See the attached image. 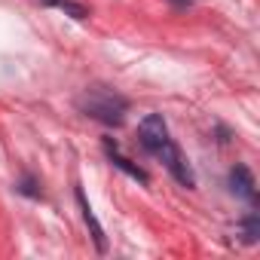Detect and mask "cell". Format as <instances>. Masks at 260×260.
Listing matches in <instances>:
<instances>
[{"label":"cell","instance_id":"52a82bcc","mask_svg":"<svg viewBox=\"0 0 260 260\" xmlns=\"http://www.w3.org/2000/svg\"><path fill=\"white\" fill-rule=\"evenodd\" d=\"M239 233H242V242H245V245H254V242L260 239V217H257V211H248V214L242 217Z\"/></svg>","mask_w":260,"mask_h":260},{"label":"cell","instance_id":"8992f818","mask_svg":"<svg viewBox=\"0 0 260 260\" xmlns=\"http://www.w3.org/2000/svg\"><path fill=\"white\" fill-rule=\"evenodd\" d=\"M40 4L49 7V10H58V13H64V16L77 19V22H86L92 16V10L86 4H80V0H40Z\"/></svg>","mask_w":260,"mask_h":260},{"label":"cell","instance_id":"3957f363","mask_svg":"<svg viewBox=\"0 0 260 260\" xmlns=\"http://www.w3.org/2000/svg\"><path fill=\"white\" fill-rule=\"evenodd\" d=\"M230 193L248 205H257V181L248 166H233L230 169Z\"/></svg>","mask_w":260,"mask_h":260},{"label":"cell","instance_id":"7a4b0ae2","mask_svg":"<svg viewBox=\"0 0 260 260\" xmlns=\"http://www.w3.org/2000/svg\"><path fill=\"white\" fill-rule=\"evenodd\" d=\"M77 107L89 116V119H95V122H101V125H122L125 122V113H128V98L125 95H119L116 89H110V86H89L80 98H77Z\"/></svg>","mask_w":260,"mask_h":260},{"label":"cell","instance_id":"9c48e42d","mask_svg":"<svg viewBox=\"0 0 260 260\" xmlns=\"http://www.w3.org/2000/svg\"><path fill=\"white\" fill-rule=\"evenodd\" d=\"M169 4L175 7V10H187V7H193L196 0H169Z\"/></svg>","mask_w":260,"mask_h":260},{"label":"cell","instance_id":"277c9868","mask_svg":"<svg viewBox=\"0 0 260 260\" xmlns=\"http://www.w3.org/2000/svg\"><path fill=\"white\" fill-rule=\"evenodd\" d=\"M104 156L110 159V166H113V169H119L122 175H128L132 181H138V184H144V187L150 184V175H147V172H144L141 166H135L132 159H128V156H122L113 138H104Z\"/></svg>","mask_w":260,"mask_h":260},{"label":"cell","instance_id":"ba28073f","mask_svg":"<svg viewBox=\"0 0 260 260\" xmlns=\"http://www.w3.org/2000/svg\"><path fill=\"white\" fill-rule=\"evenodd\" d=\"M16 193H22V196H28V199H40V196H43V190H40V181H37L31 172H25V175L16 181Z\"/></svg>","mask_w":260,"mask_h":260},{"label":"cell","instance_id":"5b68a950","mask_svg":"<svg viewBox=\"0 0 260 260\" xmlns=\"http://www.w3.org/2000/svg\"><path fill=\"white\" fill-rule=\"evenodd\" d=\"M74 196H77V205H80V211H83V223H86V230H89V236H92V242H95V251H98V254H107V236H104V226L98 223L92 205L86 202V193L77 187Z\"/></svg>","mask_w":260,"mask_h":260},{"label":"cell","instance_id":"6da1fadb","mask_svg":"<svg viewBox=\"0 0 260 260\" xmlns=\"http://www.w3.org/2000/svg\"><path fill=\"white\" fill-rule=\"evenodd\" d=\"M138 135H141V147L150 156H156L181 187H187V190L196 187V175H193L187 156L181 153V147L175 144V138L169 132V122H166L162 113H147L141 119V125H138Z\"/></svg>","mask_w":260,"mask_h":260}]
</instances>
